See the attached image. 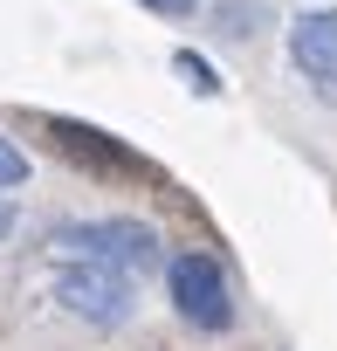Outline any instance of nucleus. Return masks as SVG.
Returning <instances> with one entry per match:
<instances>
[{"mask_svg":"<svg viewBox=\"0 0 337 351\" xmlns=\"http://www.w3.org/2000/svg\"><path fill=\"white\" fill-rule=\"evenodd\" d=\"M49 248H69V255L103 262V269H124V276L165 269V241H158L145 221H69V228L49 234Z\"/></svg>","mask_w":337,"mask_h":351,"instance_id":"f257e3e1","label":"nucleus"},{"mask_svg":"<svg viewBox=\"0 0 337 351\" xmlns=\"http://www.w3.org/2000/svg\"><path fill=\"white\" fill-rule=\"evenodd\" d=\"M55 303L69 317H83L90 330H124L131 310H138V289L124 269H103V262H69L55 269Z\"/></svg>","mask_w":337,"mask_h":351,"instance_id":"f03ea898","label":"nucleus"},{"mask_svg":"<svg viewBox=\"0 0 337 351\" xmlns=\"http://www.w3.org/2000/svg\"><path fill=\"white\" fill-rule=\"evenodd\" d=\"M165 282H173V303L193 330H227L234 324V296H227V276H221L214 255H173Z\"/></svg>","mask_w":337,"mask_h":351,"instance_id":"7ed1b4c3","label":"nucleus"},{"mask_svg":"<svg viewBox=\"0 0 337 351\" xmlns=\"http://www.w3.org/2000/svg\"><path fill=\"white\" fill-rule=\"evenodd\" d=\"M289 56H296V69L310 76V90L337 104V8L296 14V28H289Z\"/></svg>","mask_w":337,"mask_h":351,"instance_id":"20e7f679","label":"nucleus"},{"mask_svg":"<svg viewBox=\"0 0 337 351\" xmlns=\"http://www.w3.org/2000/svg\"><path fill=\"white\" fill-rule=\"evenodd\" d=\"M21 180H28V152L14 138H0V186H21Z\"/></svg>","mask_w":337,"mask_h":351,"instance_id":"39448f33","label":"nucleus"},{"mask_svg":"<svg viewBox=\"0 0 337 351\" xmlns=\"http://www.w3.org/2000/svg\"><path fill=\"white\" fill-rule=\"evenodd\" d=\"M179 76H186V83H193L200 97H214V90H221V83H214V69H207L200 56H179Z\"/></svg>","mask_w":337,"mask_h":351,"instance_id":"423d86ee","label":"nucleus"},{"mask_svg":"<svg viewBox=\"0 0 337 351\" xmlns=\"http://www.w3.org/2000/svg\"><path fill=\"white\" fill-rule=\"evenodd\" d=\"M138 8H151V14H173V21H186L200 0H138Z\"/></svg>","mask_w":337,"mask_h":351,"instance_id":"0eeeda50","label":"nucleus"},{"mask_svg":"<svg viewBox=\"0 0 337 351\" xmlns=\"http://www.w3.org/2000/svg\"><path fill=\"white\" fill-rule=\"evenodd\" d=\"M14 234V200H0V241Z\"/></svg>","mask_w":337,"mask_h":351,"instance_id":"6e6552de","label":"nucleus"}]
</instances>
